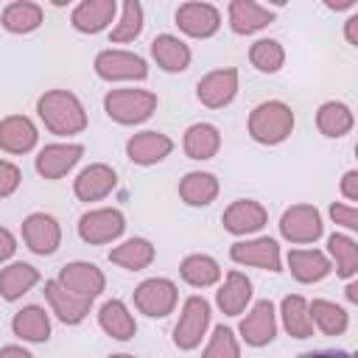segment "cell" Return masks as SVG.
<instances>
[{"mask_svg":"<svg viewBox=\"0 0 358 358\" xmlns=\"http://www.w3.org/2000/svg\"><path fill=\"white\" fill-rule=\"evenodd\" d=\"M36 112H39V120L45 123V129H50L59 137L81 134L87 129V109L78 101V95H73L67 90H48L45 95H39Z\"/></svg>","mask_w":358,"mask_h":358,"instance_id":"1","label":"cell"},{"mask_svg":"<svg viewBox=\"0 0 358 358\" xmlns=\"http://www.w3.org/2000/svg\"><path fill=\"white\" fill-rule=\"evenodd\" d=\"M249 137L260 145H280L294 131V112L282 101H263L249 112Z\"/></svg>","mask_w":358,"mask_h":358,"instance_id":"2","label":"cell"},{"mask_svg":"<svg viewBox=\"0 0 358 358\" xmlns=\"http://www.w3.org/2000/svg\"><path fill=\"white\" fill-rule=\"evenodd\" d=\"M159 98L151 90H134V87H123V90H109L103 95V109L106 115L120 123V126H137L145 123L154 112H157Z\"/></svg>","mask_w":358,"mask_h":358,"instance_id":"3","label":"cell"},{"mask_svg":"<svg viewBox=\"0 0 358 358\" xmlns=\"http://www.w3.org/2000/svg\"><path fill=\"white\" fill-rule=\"evenodd\" d=\"M210 327V302L199 294L187 296L179 313V322L173 327V344L179 350H196Z\"/></svg>","mask_w":358,"mask_h":358,"instance_id":"4","label":"cell"},{"mask_svg":"<svg viewBox=\"0 0 358 358\" xmlns=\"http://www.w3.org/2000/svg\"><path fill=\"white\" fill-rule=\"evenodd\" d=\"M176 299L179 291L168 277H148L134 288V308L148 319H165L168 313H173Z\"/></svg>","mask_w":358,"mask_h":358,"instance_id":"5","label":"cell"},{"mask_svg":"<svg viewBox=\"0 0 358 358\" xmlns=\"http://www.w3.org/2000/svg\"><path fill=\"white\" fill-rule=\"evenodd\" d=\"M126 232V215L117 207H98V210H87L78 218V235L84 243L101 246V243H112Z\"/></svg>","mask_w":358,"mask_h":358,"instance_id":"6","label":"cell"},{"mask_svg":"<svg viewBox=\"0 0 358 358\" xmlns=\"http://www.w3.org/2000/svg\"><path fill=\"white\" fill-rule=\"evenodd\" d=\"M95 76L103 81H145L148 64L143 56L131 50H101L95 56Z\"/></svg>","mask_w":358,"mask_h":358,"instance_id":"7","label":"cell"},{"mask_svg":"<svg viewBox=\"0 0 358 358\" xmlns=\"http://www.w3.org/2000/svg\"><path fill=\"white\" fill-rule=\"evenodd\" d=\"M324 232L322 215L313 204H291L280 218V235L291 243H313Z\"/></svg>","mask_w":358,"mask_h":358,"instance_id":"8","label":"cell"},{"mask_svg":"<svg viewBox=\"0 0 358 358\" xmlns=\"http://www.w3.org/2000/svg\"><path fill=\"white\" fill-rule=\"evenodd\" d=\"M235 95H238V70L235 67L210 70L196 84V98L207 109H224L235 101Z\"/></svg>","mask_w":358,"mask_h":358,"instance_id":"9","label":"cell"},{"mask_svg":"<svg viewBox=\"0 0 358 358\" xmlns=\"http://www.w3.org/2000/svg\"><path fill=\"white\" fill-rule=\"evenodd\" d=\"M56 282L64 285L70 294L84 296V299H90V302H92L95 296H101V291L106 288L103 271H101L95 263H87V260H73V263L62 266Z\"/></svg>","mask_w":358,"mask_h":358,"instance_id":"10","label":"cell"},{"mask_svg":"<svg viewBox=\"0 0 358 358\" xmlns=\"http://www.w3.org/2000/svg\"><path fill=\"white\" fill-rule=\"evenodd\" d=\"M176 25L182 34H187L193 39H210L221 28V11L213 3L190 0L176 8Z\"/></svg>","mask_w":358,"mask_h":358,"instance_id":"11","label":"cell"},{"mask_svg":"<svg viewBox=\"0 0 358 358\" xmlns=\"http://www.w3.org/2000/svg\"><path fill=\"white\" fill-rule=\"evenodd\" d=\"M229 257L241 266H257L271 274L282 271V257L280 246L274 238H252V241H238L229 246Z\"/></svg>","mask_w":358,"mask_h":358,"instance_id":"12","label":"cell"},{"mask_svg":"<svg viewBox=\"0 0 358 358\" xmlns=\"http://www.w3.org/2000/svg\"><path fill=\"white\" fill-rule=\"evenodd\" d=\"M22 241L25 246L34 252V255H53L62 243V227L53 215L48 213H31L25 221H22Z\"/></svg>","mask_w":358,"mask_h":358,"instance_id":"13","label":"cell"},{"mask_svg":"<svg viewBox=\"0 0 358 358\" xmlns=\"http://www.w3.org/2000/svg\"><path fill=\"white\" fill-rule=\"evenodd\" d=\"M84 157L81 143H48L36 154V173L42 179H62Z\"/></svg>","mask_w":358,"mask_h":358,"instance_id":"14","label":"cell"},{"mask_svg":"<svg viewBox=\"0 0 358 358\" xmlns=\"http://www.w3.org/2000/svg\"><path fill=\"white\" fill-rule=\"evenodd\" d=\"M277 336V313L271 299H257L252 310L241 319V338L249 347H266Z\"/></svg>","mask_w":358,"mask_h":358,"instance_id":"15","label":"cell"},{"mask_svg":"<svg viewBox=\"0 0 358 358\" xmlns=\"http://www.w3.org/2000/svg\"><path fill=\"white\" fill-rule=\"evenodd\" d=\"M115 185H117L115 168L106 162H92L73 179V193L78 201H101L115 190Z\"/></svg>","mask_w":358,"mask_h":358,"instance_id":"16","label":"cell"},{"mask_svg":"<svg viewBox=\"0 0 358 358\" xmlns=\"http://www.w3.org/2000/svg\"><path fill=\"white\" fill-rule=\"evenodd\" d=\"M266 221H268V213L255 199H238L221 215V224H224V229L229 235H252V232H260L266 227Z\"/></svg>","mask_w":358,"mask_h":358,"instance_id":"17","label":"cell"},{"mask_svg":"<svg viewBox=\"0 0 358 358\" xmlns=\"http://www.w3.org/2000/svg\"><path fill=\"white\" fill-rule=\"evenodd\" d=\"M115 14H117L115 0H81L70 14V25L78 34H101L115 22Z\"/></svg>","mask_w":358,"mask_h":358,"instance_id":"18","label":"cell"},{"mask_svg":"<svg viewBox=\"0 0 358 358\" xmlns=\"http://www.w3.org/2000/svg\"><path fill=\"white\" fill-rule=\"evenodd\" d=\"M171 151H173V140L162 131H140V134H131L126 143V157L143 168L162 162Z\"/></svg>","mask_w":358,"mask_h":358,"instance_id":"19","label":"cell"},{"mask_svg":"<svg viewBox=\"0 0 358 358\" xmlns=\"http://www.w3.org/2000/svg\"><path fill=\"white\" fill-rule=\"evenodd\" d=\"M39 131L31 117L25 115H8L0 120V151L6 154H28L36 148Z\"/></svg>","mask_w":358,"mask_h":358,"instance_id":"20","label":"cell"},{"mask_svg":"<svg viewBox=\"0 0 358 358\" xmlns=\"http://www.w3.org/2000/svg\"><path fill=\"white\" fill-rule=\"evenodd\" d=\"M227 17H229L232 34L249 36V34H255V31H263V28L274 20V8L260 6V3H255V0H232L229 8H227Z\"/></svg>","mask_w":358,"mask_h":358,"instance_id":"21","label":"cell"},{"mask_svg":"<svg viewBox=\"0 0 358 358\" xmlns=\"http://www.w3.org/2000/svg\"><path fill=\"white\" fill-rule=\"evenodd\" d=\"M45 299H48L50 310L59 316V322H64V324H81L87 319V313H90V305H92L90 299L70 294L56 280H48L45 282Z\"/></svg>","mask_w":358,"mask_h":358,"instance_id":"22","label":"cell"},{"mask_svg":"<svg viewBox=\"0 0 358 358\" xmlns=\"http://www.w3.org/2000/svg\"><path fill=\"white\" fill-rule=\"evenodd\" d=\"M151 56L157 62V67H162L165 73H185L190 67V48L173 36V34H159L151 39Z\"/></svg>","mask_w":358,"mask_h":358,"instance_id":"23","label":"cell"},{"mask_svg":"<svg viewBox=\"0 0 358 358\" xmlns=\"http://www.w3.org/2000/svg\"><path fill=\"white\" fill-rule=\"evenodd\" d=\"M288 268L296 282H319L333 271V263L319 249H291L288 252Z\"/></svg>","mask_w":358,"mask_h":358,"instance_id":"24","label":"cell"},{"mask_svg":"<svg viewBox=\"0 0 358 358\" xmlns=\"http://www.w3.org/2000/svg\"><path fill=\"white\" fill-rule=\"evenodd\" d=\"M215 302L218 308L227 313V316H238L246 310V305L252 302V280L243 274V271H229L224 277V285L218 288L215 294Z\"/></svg>","mask_w":358,"mask_h":358,"instance_id":"25","label":"cell"},{"mask_svg":"<svg viewBox=\"0 0 358 358\" xmlns=\"http://www.w3.org/2000/svg\"><path fill=\"white\" fill-rule=\"evenodd\" d=\"M98 324H101V330L106 336H112L117 341H129L137 333V322H134L131 310L126 308V302H120V299H109V302L101 305Z\"/></svg>","mask_w":358,"mask_h":358,"instance_id":"26","label":"cell"},{"mask_svg":"<svg viewBox=\"0 0 358 358\" xmlns=\"http://www.w3.org/2000/svg\"><path fill=\"white\" fill-rule=\"evenodd\" d=\"M218 196V179L207 171H190L179 179V199L190 207H207Z\"/></svg>","mask_w":358,"mask_h":358,"instance_id":"27","label":"cell"},{"mask_svg":"<svg viewBox=\"0 0 358 358\" xmlns=\"http://www.w3.org/2000/svg\"><path fill=\"white\" fill-rule=\"evenodd\" d=\"M11 330H14V336L22 338V341L42 344V341L50 338V319H48L45 308H39V305H25L22 310L14 313Z\"/></svg>","mask_w":358,"mask_h":358,"instance_id":"28","label":"cell"},{"mask_svg":"<svg viewBox=\"0 0 358 358\" xmlns=\"http://www.w3.org/2000/svg\"><path fill=\"white\" fill-rule=\"evenodd\" d=\"M42 6L39 3H31V0H14L3 8L0 14V25L8 31V34H31L42 25Z\"/></svg>","mask_w":358,"mask_h":358,"instance_id":"29","label":"cell"},{"mask_svg":"<svg viewBox=\"0 0 358 358\" xmlns=\"http://www.w3.org/2000/svg\"><path fill=\"white\" fill-rule=\"evenodd\" d=\"M182 148L190 159H213L221 148V131L213 123H193L185 131Z\"/></svg>","mask_w":358,"mask_h":358,"instance_id":"30","label":"cell"},{"mask_svg":"<svg viewBox=\"0 0 358 358\" xmlns=\"http://www.w3.org/2000/svg\"><path fill=\"white\" fill-rule=\"evenodd\" d=\"M154 243L145 241V238H129L123 241L120 246H115L109 252V263L126 268V271H143L154 263Z\"/></svg>","mask_w":358,"mask_h":358,"instance_id":"31","label":"cell"},{"mask_svg":"<svg viewBox=\"0 0 358 358\" xmlns=\"http://www.w3.org/2000/svg\"><path fill=\"white\" fill-rule=\"evenodd\" d=\"M352 123H355L352 109L347 103H341V101H324L319 106V112H316V129L330 140H338V137L350 134Z\"/></svg>","mask_w":358,"mask_h":358,"instance_id":"32","label":"cell"},{"mask_svg":"<svg viewBox=\"0 0 358 358\" xmlns=\"http://www.w3.org/2000/svg\"><path fill=\"white\" fill-rule=\"evenodd\" d=\"M36 282H39V271L31 263H11V266L0 268V296L6 302H17Z\"/></svg>","mask_w":358,"mask_h":358,"instance_id":"33","label":"cell"},{"mask_svg":"<svg viewBox=\"0 0 358 358\" xmlns=\"http://www.w3.org/2000/svg\"><path fill=\"white\" fill-rule=\"evenodd\" d=\"M308 313H310L313 327H319L324 336H341L350 327V313L341 305L330 302V299H313V302H308Z\"/></svg>","mask_w":358,"mask_h":358,"instance_id":"34","label":"cell"},{"mask_svg":"<svg viewBox=\"0 0 358 358\" xmlns=\"http://www.w3.org/2000/svg\"><path fill=\"white\" fill-rule=\"evenodd\" d=\"M179 274L193 288H210V285H215L221 280V266L210 255H187L179 263Z\"/></svg>","mask_w":358,"mask_h":358,"instance_id":"35","label":"cell"},{"mask_svg":"<svg viewBox=\"0 0 358 358\" xmlns=\"http://www.w3.org/2000/svg\"><path fill=\"white\" fill-rule=\"evenodd\" d=\"M280 316H282V327L288 330V336H294V338H310L313 336V322H310L305 296L288 294L280 305Z\"/></svg>","mask_w":358,"mask_h":358,"instance_id":"36","label":"cell"},{"mask_svg":"<svg viewBox=\"0 0 358 358\" xmlns=\"http://www.w3.org/2000/svg\"><path fill=\"white\" fill-rule=\"evenodd\" d=\"M327 252L336 260V274L344 280H352L358 271V243L341 232H333L327 238Z\"/></svg>","mask_w":358,"mask_h":358,"instance_id":"37","label":"cell"},{"mask_svg":"<svg viewBox=\"0 0 358 358\" xmlns=\"http://www.w3.org/2000/svg\"><path fill=\"white\" fill-rule=\"evenodd\" d=\"M143 6L137 0H126L123 3V11H120V20L115 22L112 34H109V42L115 45H123V42H134L140 34H143Z\"/></svg>","mask_w":358,"mask_h":358,"instance_id":"38","label":"cell"},{"mask_svg":"<svg viewBox=\"0 0 358 358\" xmlns=\"http://www.w3.org/2000/svg\"><path fill=\"white\" fill-rule=\"evenodd\" d=\"M249 62L260 73H277L285 64V50L277 39H257L249 48Z\"/></svg>","mask_w":358,"mask_h":358,"instance_id":"39","label":"cell"},{"mask_svg":"<svg viewBox=\"0 0 358 358\" xmlns=\"http://www.w3.org/2000/svg\"><path fill=\"white\" fill-rule=\"evenodd\" d=\"M201 358H241V344L235 338V333L224 324H218L210 336V344L204 347Z\"/></svg>","mask_w":358,"mask_h":358,"instance_id":"40","label":"cell"},{"mask_svg":"<svg viewBox=\"0 0 358 358\" xmlns=\"http://www.w3.org/2000/svg\"><path fill=\"white\" fill-rule=\"evenodd\" d=\"M20 182H22L20 168L14 162H8V159H0V199L14 196L17 187H20Z\"/></svg>","mask_w":358,"mask_h":358,"instance_id":"41","label":"cell"},{"mask_svg":"<svg viewBox=\"0 0 358 358\" xmlns=\"http://www.w3.org/2000/svg\"><path fill=\"white\" fill-rule=\"evenodd\" d=\"M330 218L344 229H358V210L352 204H330Z\"/></svg>","mask_w":358,"mask_h":358,"instance_id":"42","label":"cell"},{"mask_svg":"<svg viewBox=\"0 0 358 358\" xmlns=\"http://www.w3.org/2000/svg\"><path fill=\"white\" fill-rule=\"evenodd\" d=\"M341 196L347 201H358V171H347L341 179Z\"/></svg>","mask_w":358,"mask_h":358,"instance_id":"43","label":"cell"},{"mask_svg":"<svg viewBox=\"0 0 358 358\" xmlns=\"http://www.w3.org/2000/svg\"><path fill=\"white\" fill-rule=\"evenodd\" d=\"M14 252H17V238L11 235V229L0 227V263H6Z\"/></svg>","mask_w":358,"mask_h":358,"instance_id":"44","label":"cell"},{"mask_svg":"<svg viewBox=\"0 0 358 358\" xmlns=\"http://www.w3.org/2000/svg\"><path fill=\"white\" fill-rule=\"evenodd\" d=\"M0 358H34V355L20 344H6V347H0Z\"/></svg>","mask_w":358,"mask_h":358,"instance_id":"45","label":"cell"},{"mask_svg":"<svg viewBox=\"0 0 358 358\" xmlns=\"http://www.w3.org/2000/svg\"><path fill=\"white\" fill-rule=\"evenodd\" d=\"M299 358H352L344 350H313V352H302Z\"/></svg>","mask_w":358,"mask_h":358,"instance_id":"46","label":"cell"},{"mask_svg":"<svg viewBox=\"0 0 358 358\" xmlns=\"http://www.w3.org/2000/svg\"><path fill=\"white\" fill-rule=\"evenodd\" d=\"M344 34H347V42H350L352 48H358V14H352V17L347 20Z\"/></svg>","mask_w":358,"mask_h":358,"instance_id":"47","label":"cell"},{"mask_svg":"<svg viewBox=\"0 0 358 358\" xmlns=\"http://www.w3.org/2000/svg\"><path fill=\"white\" fill-rule=\"evenodd\" d=\"M327 8L341 11V8H355V0H338V3H327Z\"/></svg>","mask_w":358,"mask_h":358,"instance_id":"48","label":"cell"},{"mask_svg":"<svg viewBox=\"0 0 358 358\" xmlns=\"http://www.w3.org/2000/svg\"><path fill=\"white\" fill-rule=\"evenodd\" d=\"M347 299L350 302H358V282H350L347 285Z\"/></svg>","mask_w":358,"mask_h":358,"instance_id":"49","label":"cell"},{"mask_svg":"<svg viewBox=\"0 0 358 358\" xmlns=\"http://www.w3.org/2000/svg\"><path fill=\"white\" fill-rule=\"evenodd\" d=\"M109 358H137V355H129V352H115V355H109Z\"/></svg>","mask_w":358,"mask_h":358,"instance_id":"50","label":"cell"}]
</instances>
